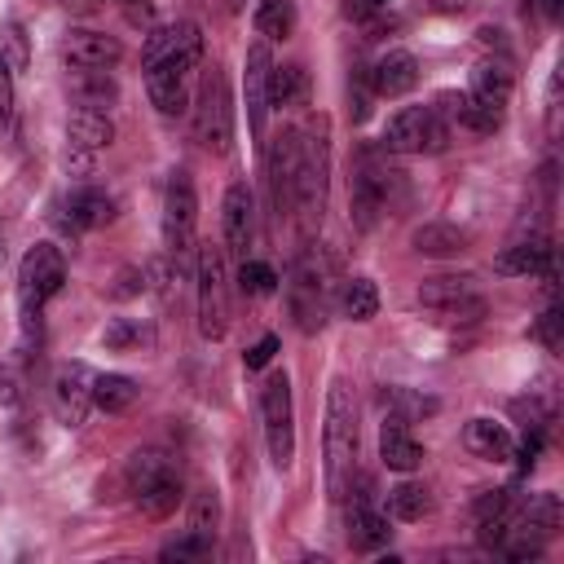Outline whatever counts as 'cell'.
I'll use <instances>...</instances> for the list:
<instances>
[{
	"mask_svg": "<svg viewBox=\"0 0 564 564\" xmlns=\"http://www.w3.org/2000/svg\"><path fill=\"white\" fill-rule=\"evenodd\" d=\"M203 57V31L194 22H172L145 35L141 66H145V93L159 115H181L185 110V84L189 70Z\"/></svg>",
	"mask_w": 564,
	"mask_h": 564,
	"instance_id": "6da1fadb",
	"label": "cell"
},
{
	"mask_svg": "<svg viewBox=\"0 0 564 564\" xmlns=\"http://www.w3.org/2000/svg\"><path fill=\"white\" fill-rule=\"evenodd\" d=\"M322 449H326V494L335 502H344L352 494V476H357V401H352L348 379H335L326 392Z\"/></svg>",
	"mask_w": 564,
	"mask_h": 564,
	"instance_id": "7a4b0ae2",
	"label": "cell"
},
{
	"mask_svg": "<svg viewBox=\"0 0 564 564\" xmlns=\"http://www.w3.org/2000/svg\"><path fill=\"white\" fill-rule=\"evenodd\" d=\"M326 181H330V123L317 115L308 132H300V167H295V203L304 234H313L326 216Z\"/></svg>",
	"mask_w": 564,
	"mask_h": 564,
	"instance_id": "3957f363",
	"label": "cell"
},
{
	"mask_svg": "<svg viewBox=\"0 0 564 564\" xmlns=\"http://www.w3.org/2000/svg\"><path fill=\"white\" fill-rule=\"evenodd\" d=\"M66 282V260L53 242H35L22 264H18V308H22V339L40 335V308L62 291Z\"/></svg>",
	"mask_w": 564,
	"mask_h": 564,
	"instance_id": "277c9868",
	"label": "cell"
},
{
	"mask_svg": "<svg viewBox=\"0 0 564 564\" xmlns=\"http://www.w3.org/2000/svg\"><path fill=\"white\" fill-rule=\"evenodd\" d=\"M194 282H198V335L225 339L229 330V273H225V247L203 242L194 256Z\"/></svg>",
	"mask_w": 564,
	"mask_h": 564,
	"instance_id": "5b68a950",
	"label": "cell"
},
{
	"mask_svg": "<svg viewBox=\"0 0 564 564\" xmlns=\"http://www.w3.org/2000/svg\"><path fill=\"white\" fill-rule=\"evenodd\" d=\"M286 304H291V317L304 335H317L326 326V308H330V269L317 251H304L291 269V282H286Z\"/></svg>",
	"mask_w": 564,
	"mask_h": 564,
	"instance_id": "8992f818",
	"label": "cell"
},
{
	"mask_svg": "<svg viewBox=\"0 0 564 564\" xmlns=\"http://www.w3.org/2000/svg\"><path fill=\"white\" fill-rule=\"evenodd\" d=\"M194 225H198V194H194V181L185 167H176L167 176V189H163V247L167 256L176 260V273L181 264H189L198 256L194 247Z\"/></svg>",
	"mask_w": 564,
	"mask_h": 564,
	"instance_id": "52a82bcc",
	"label": "cell"
},
{
	"mask_svg": "<svg viewBox=\"0 0 564 564\" xmlns=\"http://www.w3.org/2000/svg\"><path fill=\"white\" fill-rule=\"evenodd\" d=\"M194 137L207 154H225L234 141V97L220 66H212L194 97Z\"/></svg>",
	"mask_w": 564,
	"mask_h": 564,
	"instance_id": "ba28073f",
	"label": "cell"
},
{
	"mask_svg": "<svg viewBox=\"0 0 564 564\" xmlns=\"http://www.w3.org/2000/svg\"><path fill=\"white\" fill-rule=\"evenodd\" d=\"M449 145V119L436 106H405L383 128V150L392 154H441Z\"/></svg>",
	"mask_w": 564,
	"mask_h": 564,
	"instance_id": "9c48e42d",
	"label": "cell"
},
{
	"mask_svg": "<svg viewBox=\"0 0 564 564\" xmlns=\"http://www.w3.org/2000/svg\"><path fill=\"white\" fill-rule=\"evenodd\" d=\"M260 423L273 467H291L295 458V410H291V379L286 370H273L260 388Z\"/></svg>",
	"mask_w": 564,
	"mask_h": 564,
	"instance_id": "30bf717a",
	"label": "cell"
},
{
	"mask_svg": "<svg viewBox=\"0 0 564 564\" xmlns=\"http://www.w3.org/2000/svg\"><path fill=\"white\" fill-rule=\"evenodd\" d=\"M419 304L432 308L441 322H480L485 295L476 291L471 273H436L419 282Z\"/></svg>",
	"mask_w": 564,
	"mask_h": 564,
	"instance_id": "8fae6325",
	"label": "cell"
},
{
	"mask_svg": "<svg viewBox=\"0 0 564 564\" xmlns=\"http://www.w3.org/2000/svg\"><path fill=\"white\" fill-rule=\"evenodd\" d=\"M392 189H401V172H392V167H375V163H366L357 176H352V225L366 234V229H375L379 225V216L392 207Z\"/></svg>",
	"mask_w": 564,
	"mask_h": 564,
	"instance_id": "7c38bea8",
	"label": "cell"
},
{
	"mask_svg": "<svg viewBox=\"0 0 564 564\" xmlns=\"http://www.w3.org/2000/svg\"><path fill=\"white\" fill-rule=\"evenodd\" d=\"M295 167H300V132L295 128H282L269 145V159H264V172H269V198H273V216H291V203H295Z\"/></svg>",
	"mask_w": 564,
	"mask_h": 564,
	"instance_id": "4fadbf2b",
	"label": "cell"
},
{
	"mask_svg": "<svg viewBox=\"0 0 564 564\" xmlns=\"http://www.w3.org/2000/svg\"><path fill=\"white\" fill-rule=\"evenodd\" d=\"M269 75H273V53H269V40H256L247 48V62H242V97H247V128L251 137L260 141L264 137V123H269Z\"/></svg>",
	"mask_w": 564,
	"mask_h": 564,
	"instance_id": "5bb4252c",
	"label": "cell"
},
{
	"mask_svg": "<svg viewBox=\"0 0 564 564\" xmlns=\"http://www.w3.org/2000/svg\"><path fill=\"white\" fill-rule=\"evenodd\" d=\"M93 370L84 361H62L53 375V410L66 427H79L93 410Z\"/></svg>",
	"mask_w": 564,
	"mask_h": 564,
	"instance_id": "9a60e30c",
	"label": "cell"
},
{
	"mask_svg": "<svg viewBox=\"0 0 564 564\" xmlns=\"http://www.w3.org/2000/svg\"><path fill=\"white\" fill-rule=\"evenodd\" d=\"M494 269L502 278H524V273H538L546 278V286H555V247L546 234H529V238H516L511 247L498 251Z\"/></svg>",
	"mask_w": 564,
	"mask_h": 564,
	"instance_id": "2e32d148",
	"label": "cell"
},
{
	"mask_svg": "<svg viewBox=\"0 0 564 564\" xmlns=\"http://www.w3.org/2000/svg\"><path fill=\"white\" fill-rule=\"evenodd\" d=\"M110 216H115V203H110V194H106V189H97V185L70 189V194L57 203V212H53V220H57L66 234H88V229H101Z\"/></svg>",
	"mask_w": 564,
	"mask_h": 564,
	"instance_id": "e0dca14e",
	"label": "cell"
},
{
	"mask_svg": "<svg viewBox=\"0 0 564 564\" xmlns=\"http://www.w3.org/2000/svg\"><path fill=\"white\" fill-rule=\"evenodd\" d=\"M251 234H256V203H251V189H247V185H229V189H225V203H220V238H225V251H229L234 260H247Z\"/></svg>",
	"mask_w": 564,
	"mask_h": 564,
	"instance_id": "ac0fdd59",
	"label": "cell"
},
{
	"mask_svg": "<svg viewBox=\"0 0 564 564\" xmlns=\"http://www.w3.org/2000/svg\"><path fill=\"white\" fill-rule=\"evenodd\" d=\"M62 57L79 70H110L123 57V44L106 31H66L62 40Z\"/></svg>",
	"mask_w": 564,
	"mask_h": 564,
	"instance_id": "d6986e66",
	"label": "cell"
},
{
	"mask_svg": "<svg viewBox=\"0 0 564 564\" xmlns=\"http://www.w3.org/2000/svg\"><path fill=\"white\" fill-rule=\"evenodd\" d=\"M366 79H370V88H375L379 97H401V93H410V88L419 84V62H414V53H405V48H388V53L366 70Z\"/></svg>",
	"mask_w": 564,
	"mask_h": 564,
	"instance_id": "ffe728a7",
	"label": "cell"
},
{
	"mask_svg": "<svg viewBox=\"0 0 564 564\" xmlns=\"http://www.w3.org/2000/svg\"><path fill=\"white\" fill-rule=\"evenodd\" d=\"M436 110H441L449 123L467 128V132H498V123H502V110L485 106V101L471 97V93H441V97H436Z\"/></svg>",
	"mask_w": 564,
	"mask_h": 564,
	"instance_id": "44dd1931",
	"label": "cell"
},
{
	"mask_svg": "<svg viewBox=\"0 0 564 564\" xmlns=\"http://www.w3.org/2000/svg\"><path fill=\"white\" fill-rule=\"evenodd\" d=\"M388 516L366 498V494H357V502L348 507V546L352 551H379L383 542H388Z\"/></svg>",
	"mask_w": 564,
	"mask_h": 564,
	"instance_id": "7402d4cb",
	"label": "cell"
},
{
	"mask_svg": "<svg viewBox=\"0 0 564 564\" xmlns=\"http://www.w3.org/2000/svg\"><path fill=\"white\" fill-rule=\"evenodd\" d=\"M66 137H70V145H75V150L93 154V150H101V145H110V141H115V123H110V115H106V110L75 106V110L66 115Z\"/></svg>",
	"mask_w": 564,
	"mask_h": 564,
	"instance_id": "603a6c76",
	"label": "cell"
},
{
	"mask_svg": "<svg viewBox=\"0 0 564 564\" xmlns=\"http://www.w3.org/2000/svg\"><path fill=\"white\" fill-rule=\"evenodd\" d=\"M463 445L476 454V458H489V463H507L516 454V441L507 432V423H494V419H471L463 427Z\"/></svg>",
	"mask_w": 564,
	"mask_h": 564,
	"instance_id": "cb8c5ba5",
	"label": "cell"
},
{
	"mask_svg": "<svg viewBox=\"0 0 564 564\" xmlns=\"http://www.w3.org/2000/svg\"><path fill=\"white\" fill-rule=\"evenodd\" d=\"M414 251L419 256H436V260H445V256H458V251H467V242H471V234L467 229H458V225H449V220H423L419 229H414Z\"/></svg>",
	"mask_w": 564,
	"mask_h": 564,
	"instance_id": "d4e9b609",
	"label": "cell"
},
{
	"mask_svg": "<svg viewBox=\"0 0 564 564\" xmlns=\"http://www.w3.org/2000/svg\"><path fill=\"white\" fill-rule=\"evenodd\" d=\"M379 458H383L392 471H414V467L423 463V445L405 432L401 419H388V423L379 427Z\"/></svg>",
	"mask_w": 564,
	"mask_h": 564,
	"instance_id": "484cf974",
	"label": "cell"
},
{
	"mask_svg": "<svg viewBox=\"0 0 564 564\" xmlns=\"http://www.w3.org/2000/svg\"><path fill=\"white\" fill-rule=\"evenodd\" d=\"M511 66L507 62H476L471 66V84H467V93L471 97H480L485 106H494V110H502L507 106V97H511Z\"/></svg>",
	"mask_w": 564,
	"mask_h": 564,
	"instance_id": "4316f807",
	"label": "cell"
},
{
	"mask_svg": "<svg viewBox=\"0 0 564 564\" xmlns=\"http://www.w3.org/2000/svg\"><path fill=\"white\" fill-rule=\"evenodd\" d=\"M70 101L75 106H93V110H110L119 101V84L106 70H79V66H70Z\"/></svg>",
	"mask_w": 564,
	"mask_h": 564,
	"instance_id": "83f0119b",
	"label": "cell"
},
{
	"mask_svg": "<svg viewBox=\"0 0 564 564\" xmlns=\"http://www.w3.org/2000/svg\"><path fill=\"white\" fill-rule=\"evenodd\" d=\"M132 498H137V507H141L145 520H167V516L176 511V502H181V476L167 471V476L150 480L145 489H137Z\"/></svg>",
	"mask_w": 564,
	"mask_h": 564,
	"instance_id": "f1b7e54d",
	"label": "cell"
},
{
	"mask_svg": "<svg viewBox=\"0 0 564 564\" xmlns=\"http://www.w3.org/2000/svg\"><path fill=\"white\" fill-rule=\"evenodd\" d=\"M172 471V458L163 454V449H137V454H128L123 458V485H128V494H137V489H145L150 480H159V476H167Z\"/></svg>",
	"mask_w": 564,
	"mask_h": 564,
	"instance_id": "f546056e",
	"label": "cell"
},
{
	"mask_svg": "<svg viewBox=\"0 0 564 564\" xmlns=\"http://www.w3.org/2000/svg\"><path fill=\"white\" fill-rule=\"evenodd\" d=\"M137 401V379L132 375H97L93 379V405L106 414H123Z\"/></svg>",
	"mask_w": 564,
	"mask_h": 564,
	"instance_id": "4dcf8cb0",
	"label": "cell"
},
{
	"mask_svg": "<svg viewBox=\"0 0 564 564\" xmlns=\"http://www.w3.org/2000/svg\"><path fill=\"white\" fill-rule=\"evenodd\" d=\"M339 313H344L348 322H370V317L379 313V291H375V282H370V278H348V282L339 286Z\"/></svg>",
	"mask_w": 564,
	"mask_h": 564,
	"instance_id": "1f68e13d",
	"label": "cell"
},
{
	"mask_svg": "<svg viewBox=\"0 0 564 564\" xmlns=\"http://www.w3.org/2000/svg\"><path fill=\"white\" fill-rule=\"evenodd\" d=\"M304 97H308V70L295 66V62L273 66V75H269V101H278V106H300Z\"/></svg>",
	"mask_w": 564,
	"mask_h": 564,
	"instance_id": "d6a6232c",
	"label": "cell"
},
{
	"mask_svg": "<svg viewBox=\"0 0 564 564\" xmlns=\"http://www.w3.org/2000/svg\"><path fill=\"white\" fill-rule=\"evenodd\" d=\"M388 511H392L397 520H423V516L432 511V494H427V485H419V480H401V485H392V489H388Z\"/></svg>",
	"mask_w": 564,
	"mask_h": 564,
	"instance_id": "836d02e7",
	"label": "cell"
},
{
	"mask_svg": "<svg viewBox=\"0 0 564 564\" xmlns=\"http://www.w3.org/2000/svg\"><path fill=\"white\" fill-rule=\"evenodd\" d=\"M256 31H260V40H286L295 31V4L291 0H260Z\"/></svg>",
	"mask_w": 564,
	"mask_h": 564,
	"instance_id": "e575fe53",
	"label": "cell"
},
{
	"mask_svg": "<svg viewBox=\"0 0 564 564\" xmlns=\"http://www.w3.org/2000/svg\"><path fill=\"white\" fill-rule=\"evenodd\" d=\"M216 524H220V498H216V489H198V494L189 498V520H185V529H189V533H203V538H216Z\"/></svg>",
	"mask_w": 564,
	"mask_h": 564,
	"instance_id": "d590c367",
	"label": "cell"
},
{
	"mask_svg": "<svg viewBox=\"0 0 564 564\" xmlns=\"http://www.w3.org/2000/svg\"><path fill=\"white\" fill-rule=\"evenodd\" d=\"M383 405L397 410L401 423H405V419H419V414H436V401H432V397H419V392H410V388H388V392H383Z\"/></svg>",
	"mask_w": 564,
	"mask_h": 564,
	"instance_id": "8d00e7d4",
	"label": "cell"
},
{
	"mask_svg": "<svg viewBox=\"0 0 564 564\" xmlns=\"http://www.w3.org/2000/svg\"><path fill=\"white\" fill-rule=\"evenodd\" d=\"M238 286L247 295H269V291H278V273L247 256V260H238Z\"/></svg>",
	"mask_w": 564,
	"mask_h": 564,
	"instance_id": "74e56055",
	"label": "cell"
},
{
	"mask_svg": "<svg viewBox=\"0 0 564 564\" xmlns=\"http://www.w3.org/2000/svg\"><path fill=\"white\" fill-rule=\"evenodd\" d=\"M163 560H176V564H185V560H207L212 555V538H203V533H181V538H172L163 551H159Z\"/></svg>",
	"mask_w": 564,
	"mask_h": 564,
	"instance_id": "f35d334b",
	"label": "cell"
},
{
	"mask_svg": "<svg viewBox=\"0 0 564 564\" xmlns=\"http://www.w3.org/2000/svg\"><path fill=\"white\" fill-rule=\"evenodd\" d=\"M141 339H150V335H145V326H137L132 317H110L106 330H101V344L115 348V352H123V348H132V344H141Z\"/></svg>",
	"mask_w": 564,
	"mask_h": 564,
	"instance_id": "ab89813d",
	"label": "cell"
},
{
	"mask_svg": "<svg viewBox=\"0 0 564 564\" xmlns=\"http://www.w3.org/2000/svg\"><path fill=\"white\" fill-rule=\"evenodd\" d=\"M0 57H4L13 70H26L31 53H26V35H22V26H18V22H9V26H4V35H0Z\"/></svg>",
	"mask_w": 564,
	"mask_h": 564,
	"instance_id": "60d3db41",
	"label": "cell"
},
{
	"mask_svg": "<svg viewBox=\"0 0 564 564\" xmlns=\"http://www.w3.org/2000/svg\"><path fill=\"white\" fill-rule=\"evenodd\" d=\"M150 282H145V269H137V264H123L119 273H115V286H110V295L115 300H128V295H141Z\"/></svg>",
	"mask_w": 564,
	"mask_h": 564,
	"instance_id": "b9f144b4",
	"label": "cell"
},
{
	"mask_svg": "<svg viewBox=\"0 0 564 564\" xmlns=\"http://www.w3.org/2000/svg\"><path fill=\"white\" fill-rule=\"evenodd\" d=\"M511 507V489H489V494H480L476 502H471V511H476V520H489V516H502Z\"/></svg>",
	"mask_w": 564,
	"mask_h": 564,
	"instance_id": "7bdbcfd3",
	"label": "cell"
},
{
	"mask_svg": "<svg viewBox=\"0 0 564 564\" xmlns=\"http://www.w3.org/2000/svg\"><path fill=\"white\" fill-rule=\"evenodd\" d=\"M273 352H278V335H260V339L242 352V366H247V370H260V366L273 361Z\"/></svg>",
	"mask_w": 564,
	"mask_h": 564,
	"instance_id": "ee69618b",
	"label": "cell"
},
{
	"mask_svg": "<svg viewBox=\"0 0 564 564\" xmlns=\"http://www.w3.org/2000/svg\"><path fill=\"white\" fill-rule=\"evenodd\" d=\"M13 123V66L0 57V128Z\"/></svg>",
	"mask_w": 564,
	"mask_h": 564,
	"instance_id": "f6af8a7d",
	"label": "cell"
},
{
	"mask_svg": "<svg viewBox=\"0 0 564 564\" xmlns=\"http://www.w3.org/2000/svg\"><path fill=\"white\" fill-rule=\"evenodd\" d=\"M560 322H564V317H560V308L551 304V308H546V313L538 317V326H533V335H538V339H542L546 348H560Z\"/></svg>",
	"mask_w": 564,
	"mask_h": 564,
	"instance_id": "bcb514c9",
	"label": "cell"
},
{
	"mask_svg": "<svg viewBox=\"0 0 564 564\" xmlns=\"http://www.w3.org/2000/svg\"><path fill=\"white\" fill-rule=\"evenodd\" d=\"M370 93H375V88H366V70H357V75H352V119H357V123L370 115Z\"/></svg>",
	"mask_w": 564,
	"mask_h": 564,
	"instance_id": "7dc6e473",
	"label": "cell"
},
{
	"mask_svg": "<svg viewBox=\"0 0 564 564\" xmlns=\"http://www.w3.org/2000/svg\"><path fill=\"white\" fill-rule=\"evenodd\" d=\"M18 401H22V383L9 366H0V410H13Z\"/></svg>",
	"mask_w": 564,
	"mask_h": 564,
	"instance_id": "c3c4849f",
	"label": "cell"
},
{
	"mask_svg": "<svg viewBox=\"0 0 564 564\" xmlns=\"http://www.w3.org/2000/svg\"><path fill=\"white\" fill-rule=\"evenodd\" d=\"M388 9V0H344V13L352 18V22H370L375 13H383Z\"/></svg>",
	"mask_w": 564,
	"mask_h": 564,
	"instance_id": "681fc988",
	"label": "cell"
},
{
	"mask_svg": "<svg viewBox=\"0 0 564 564\" xmlns=\"http://www.w3.org/2000/svg\"><path fill=\"white\" fill-rule=\"evenodd\" d=\"M62 4H66L70 13H93V9H97V0H62Z\"/></svg>",
	"mask_w": 564,
	"mask_h": 564,
	"instance_id": "f907efd6",
	"label": "cell"
},
{
	"mask_svg": "<svg viewBox=\"0 0 564 564\" xmlns=\"http://www.w3.org/2000/svg\"><path fill=\"white\" fill-rule=\"evenodd\" d=\"M560 9H564V0H542V13H546L551 22H560Z\"/></svg>",
	"mask_w": 564,
	"mask_h": 564,
	"instance_id": "816d5d0a",
	"label": "cell"
},
{
	"mask_svg": "<svg viewBox=\"0 0 564 564\" xmlns=\"http://www.w3.org/2000/svg\"><path fill=\"white\" fill-rule=\"evenodd\" d=\"M229 4H234V9H242V4H247V0H229Z\"/></svg>",
	"mask_w": 564,
	"mask_h": 564,
	"instance_id": "f5cc1de1",
	"label": "cell"
},
{
	"mask_svg": "<svg viewBox=\"0 0 564 564\" xmlns=\"http://www.w3.org/2000/svg\"><path fill=\"white\" fill-rule=\"evenodd\" d=\"M128 4H132V0H128Z\"/></svg>",
	"mask_w": 564,
	"mask_h": 564,
	"instance_id": "db71d44e",
	"label": "cell"
}]
</instances>
